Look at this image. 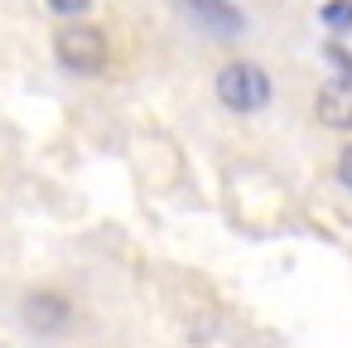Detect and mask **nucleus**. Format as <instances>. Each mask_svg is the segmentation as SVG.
<instances>
[{
	"mask_svg": "<svg viewBox=\"0 0 352 348\" xmlns=\"http://www.w3.org/2000/svg\"><path fill=\"white\" fill-rule=\"evenodd\" d=\"M54 54L73 73H102L107 68V34L92 30V25H68V30H58Z\"/></svg>",
	"mask_w": 352,
	"mask_h": 348,
	"instance_id": "f03ea898",
	"label": "nucleus"
},
{
	"mask_svg": "<svg viewBox=\"0 0 352 348\" xmlns=\"http://www.w3.org/2000/svg\"><path fill=\"white\" fill-rule=\"evenodd\" d=\"M217 102L232 107V112H241V116L261 112V107L270 102V78H265V68H261V63H246V59L227 63V68L217 73Z\"/></svg>",
	"mask_w": 352,
	"mask_h": 348,
	"instance_id": "f257e3e1",
	"label": "nucleus"
},
{
	"mask_svg": "<svg viewBox=\"0 0 352 348\" xmlns=\"http://www.w3.org/2000/svg\"><path fill=\"white\" fill-rule=\"evenodd\" d=\"M25 319H30L39 334H54V329H63V324L73 319V305H68L58 290H39V295L25 300Z\"/></svg>",
	"mask_w": 352,
	"mask_h": 348,
	"instance_id": "7ed1b4c3",
	"label": "nucleus"
},
{
	"mask_svg": "<svg viewBox=\"0 0 352 348\" xmlns=\"http://www.w3.org/2000/svg\"><path fill=\"white\" fill-rule=\"evenodd\" d=\"M184 10H188L198 25L217 30V34H236V30H241V15L227 6V0H184Z\"/></svg>",
	"mask_w": 352,
	"mask_h": 348,
	"instance_id": "39448f33",
	"label": "nucleus"
},
{
	"mask_svg": "<svg viewBox=\"0 0 352 348\" xmlns=\"http://www.w3.org/2000/svg\"><path fill=\"white\" fill-rule=\"evenodd\" d=\"M323 25L328 30H352V0H328V6H323Z\"/></svg>",
	"mask_w": 352,
	"mask_h": 348,
	"instance_id": "423d86ee",
	"label": "nucleus"
},
{
	"mask_svg": "<svg viewBox=\"0 0 352 348\" xmlns=\"http://www.w3.org/2000/svg\"><path fill=\"white\" fill-rule=\"evenodd\" d=\"M314 116H318L328 131H352V88H342V83L323 88L318 102H314Z\"/></svg>",
	"mask_w": 352,
	"mask_h": 348,
	"instance_id": "20e7f679",
	"label": "nucleus"
},
{
	"mask_svg": "<svg viewBox=\"0 0 352 348\" xmlns=\"http://www.w3.org/2000/svg\"><path fill=\"white\" fill-rule=\"evenodd\" d=\"M338 179L352 189V145H347V150H342V160H338Z\"/></svg>",
	"mask_w": 352,
	"mask_h": 348,
	"instance_id": "6e6552de",
	"label": "nucleus"
},
{
	"mask_svg": "<svg viewBox=\"0 0 352 348\" xmlns=\"http://www.w3.org/2000/svg\"><path fill=\"white\" fill-rule=\"evenodd\" d=\"M49 6L58 10V15H78V10H87L92 0H49Z\"/></svg>",
	"mask_w": 352,
	"mask_h": 348,
	"instance_id": "0eeeda50",
	"label": "nucleus"
}]
</instances>
